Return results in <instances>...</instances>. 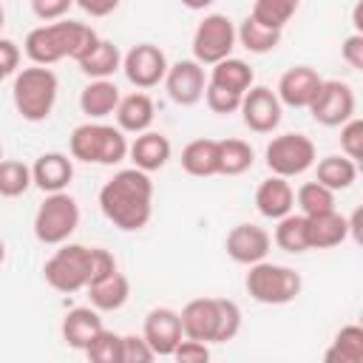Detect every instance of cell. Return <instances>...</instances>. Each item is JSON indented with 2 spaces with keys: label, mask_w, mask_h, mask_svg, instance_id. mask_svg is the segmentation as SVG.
Here are the masks:
<instances>
[{
  "label": "cell",
  "mask_w": 363,
  "mask_h": 363,
  "mask_svg": "<svg viewBox=\"0 0 363 363\" xmlns=\"http://www.w3.org/2000/svg\"><path fill=\"white\" fill-rule=\"evenodd\" d=\"M79 71L88 74L91 79H108L111 74H116L122 68V54L111 40H96L79 60H77Z\"/></svg>",
  "instance_id": "obj_25"
},
{
  "label": "cell",
  "mask_w": 363,
  "mask_h": 363,
  "mask_svg": "<svg viewBox=\"0 0 363 363\" xmlns=\"http://www.w3.org/2000/svg\"><path fill=\"white\" fill-rule=\"evenodd\" d=\"M354 179H357V164H354L349 156L332 153V156H323V159L318 162V176H315V182H320L323 187H329V190H335V193L352 187Z\"/></svg>",
  "instance_id": "obj_29"
},
{
  "label": "cell",
  "mask_w": 363,
  "mask_h": 363,
  "mask_svg": "<svg viewBox=\"0 0 363 363\" xmlns=\"http://www.w3.org/2000/svg\"><path fill=\"white\" fill-rule=\"evenodd\" d=\"M0 159H3V147H0Z\"/></svg>",
  "instance_id": "obj_51"
},
{
  "label": "cell",
  "mask_w": 363,
  "mask_h": 363,
  "mask_svg": "<svg viewBox=\"0 0 363 363\" xmlns=\"http://www.w3.org/2000/svg\"><path fill=\"white\" fill-rule=\"evenodd\" d=\"M255 207L264 218H284L286 213H292L295 207V190L289 187V182L284 176H269L258 184L255 190Z\"/></svg>",
  "instance_id": "obj_21"
},
{
  "label": "cell",
  "mask_w": 363,
  "mask_h": 363,
  "mask_svg": "<svg viewBox=\"0 0 363 363\" xmlns=\"http://www.w3.org/2000/svg\"><path fill=\"white\" fill-rule=\"evenodd\" d=\"M88 360L94 363H122V335L102 329L88 346H85Z\"/></svg>",
  "instance_id": "obj_37"
},
{
  "label": "cell",
  "mask_w": 363,
  "mask_h": 363,
  "mask_svg": "<svg viewBox=\"0 0 363 363\" xmlns=\"http://www.w3.org/2000/svg\"><path fill=\"white\" fill-rule=\"evenodd\" d=\"M11 99L17 113L26 122H43L51 116L54 102H57V74L48 65H31L23 68L14 77Z\"/></svg>",
  "instance_id": "obj_3"
},
{
  "label": "cell",
  "mask_w": 363,
  "mask_h": 363,
  "mask_svg": "<svg viewBox=\"0 0 363 363\" xmlns=\"http://www.w3.org/2000/svg\"><path fill=\"white\" fill-rule=\"evenodd\" d=\"M340 57H343V62H349L354 71H363V34H360V31H354V34H349V37L343 40Z\"/></svg>",
  "instance_id": "obj_44"
},
{
  "label": "cell",
  "mask_w": 363,
  "mask_h": 363,
  "mask_svg": "<svg viewBox=\"0 0 363 363\" xmlns=\"http://www.w3.org/2000/svg\"><path fill=\"white\" fill-rule=\"evenodd\" d=\"M79 224V204L65 190L48 193L34 216V235L40 244H65Z\"/></svg>",
  "instance_id": "obj_7"
},
{
  "label": "cell",
  "mask_w": 363,
  "mask_h": 363,
  "mask_svg": "<svg viewBox=\"0 0 363 363\" xmlns=\"http://www.w3.org/2000/svg\"><path fill=\"white\" fill-rule=\"evenodd\" d=\"M235 40L250 51V54H267L275 51L281 45V28H269L264 23H258L255 17H247L238 28H235Z\"/></svg>",
  "instance_id": "obj_30"
},
{
  "label": "cell",
  "mask_w": 363,
  "mask_h": 363,
  "mask_svg": "<svg viewBox=\"0 0 363 363\" xmlns=\"http://www.w3.org/2000/svg\"><path fill=\"white\" fill-rule=\"evenodd\" d=\"M204 85H207V77H204L201 62H196V60H179L176 65H167L164 88H167V96L176 105H184V108L187 105H196L204 96Z\"/></svg>",
  "instance_id": "obj_13"
},
{
  "label": "cell",
  "mask_w": 363,
  "mask_h": 363,
  "mask_svg": "<svg viewBox=\"0 0 363 363\" xmlns=\"http://www.w3.org/2000/svg\"><path fill=\"white\" fill-rule=\"evenodd\" d=\"M320 82H323V79L318 77L315 68H309V65H295V68H289V71L278 79L275 96L281 99V105H289V108H309V102L315 99Z\"/></svg>",
  "instance_id": "obj_16"
},
{
  "label": "cell",
  "mask_w": 363,
  "mask_h": 363,
  "mask_svg": "<svg viewBox=\"0 0 363 363\" xmlns=\"http://www.w3.org/2000/svg\"><path fill=\"white\" fill-rule=\"evenodd\" d=\"M68 147H71V159H79L88 164H119L128 156L125 130L102 122L77 125L71 130Z\"/></svg>",
  "instance_id": "obj_4"
},
{
  "label": "cell",
  "mask_w": 363,
  "mask_h": 363,
  "mask_svg": "<svg viewBox=\"0 0 363 363\" xmlns=\"http://www.w3.org/2000/svg\"><path fill=\"white\" fill-rule=\"evenodd\" d=\"M346 238H349V218L340 216L337 210L306 216V241H309V250H329V247L343 244Z\"/></svg>",
  "instance_id": "obj_18"
},
{
  "label": "cell",
  "mask_w": 363,
  "mask_h": 363,
  "mask_svg": "<svg viewBox=\"0 0 363 363\" xmlns=\"http://www.w3.org/2000/svg\"><path fill=\"white\" fill-rule=\"evenodd\" d=\"M275 244L284 250V252H306L309 250V241H306V216H295V213H286L284 218H278V227H275Z\"/></svg>",
  "instance_id": "obj_33"
},
{
  "label": "cell",
  "mask_w": 363,
  "mask_h": 363,
  "mask_svg": "<svg viewBox=\"0 0 363 363\" xmlns=\"http://www.w3.org/2000/svg\"><path fill=\"white\" fill-rule=\"evenodd\" d=\"M116 128L125 130V133H142L153 125V116H156V108H153V99L142 91H133L128 96H119V105H116Z\"/></svg>",
  "instance_id": "obj_23"
},
{
  "label": "cell",
  "mask_w": 363,
  "mask_h": 363,
  "mask_svg": "<svg viewBox=\"0 0 363 363\" xmlns=\"http://www.w3.org/2000/svg\"><path fill=\"white\" fill-rule=\"evenodd\" d=\"M85 289H88V298H91V306L94 309H99V312H116V309L125 306V301L130 295V281L119 269H113L105 278L88 284Z\"/></svg>",
  "instance_id": "obj_24"
},
{
  "label": "cell",
  "mask_w": 363,
  "mask_h": 363,
  "mask_svg": "<svg viewBox=\"0 0 363 363\" xmlns=\"http://www.w3.org/2000/svg\"><path fill=\"white\" fill-rule=\"evenodd\" d=\"M252 79H255V74H252V68H250L244 60L227 57V60H221V62L213 65L207 82H210V85H218V88H224V91H233V94H244V91L252 85Z\"/></svg>",
  "instance_id": "obj_28"
},
{
  "label": "cell",
  "mask_w": 363,
  "mask_h": 363,
  "mask_svg": "<svg viewBox=\"0 0 363 363\" xmlns=\"http://www.w3.org/2000/svg\"><path fill=\"white\" fill-rule=\"evenodd\" d=\"M227 255L235 261V264H258L267 258L269 247H272V238L264 227L258 224H235L230 233H227Z\"/></svg>",
  "instance_id": "obj_15"
},
{
  "label": "cell",
  "mask_w": 363,
  "mask_h": 363,
  "mask_svg": "<svg viewBox=\"0 0 363 363\" xmlns=\"http://www.w3.org/2000/svg\"><path fill=\"white\" fill-rule=\"evenodd\" d=\"M340 150L352 162L363 159V122L357 116H352L340 125Z\"/></svg>",
  "instance_id": "obj_39"
},
{
  "label": "cell",
  "mask_w": 363,
  "mask_h": 363,
  "mask_svg": "<svg viewBox=\"0 0 363 363\" xmlns=\"http://www.w3.org/2000/svg\"><path fill=\"white\" fill-rule=\"evenodd\" d=\"M96 31L77 20H51L45 26H37L26 34V57L34 65H54L65 57L79 60L94 43Z\"/></svg>",
  "instance_id": "obj_2"
},
{
  "label": "cell",
  "mask_w": 363,
  "mask_h": 363,
  "mask_svg": "<svg viewBox=\"0 0 363 363\" xmlns=\"http://www.w3.org/2000/svg\"><path fill=\"white\" fill-rule=\"evenodd\" d=\"M85 14H91V17H108V14H113L116 11V6H119V0H74Z\"/></svg>",
  "instance_id": "obj_46"
},
{
  "label": "cell",
  "mask_w": 363,
  "mask_h": 363,
  "mask_svg": "<svg viewBox=\"0 0 363 363\" xmlns=\"http://www.w3.org/2000/svg\"><path fill=\"white\" fill-rule=\"evenodd\" d=\"M295 201L301 207V216H315V213H326L335 210V190L323 187L320 182H306L298 187Z\"/></svg>",
  "instance_id": "obj_36"
},
{
  "label": "cell",
  "mask_w": 363,
  "mask_h": 363,
  "mask_svg": "<svg viewBox=\"0 0 363 363\" xmlns=\"http://www.w3.org/2000/svg\"><path fill=\"white\" fill-rule=\"evenodd\" d=\"M122 71L128 77L130 85L136 88H153L159 82H164V74H167V57L159 45L153 43H139L133 45L125 57H122Z\"/></svg>",
  "instance_id": "obj_11"
},
{
  "label": "cell",
  "mask_w": 363,
  "mask_h": 363,
  "mask_svg": "<svg viewBox=\"0 0 363 363\" xmlns=\"http://www.w3.org/2000/svg\"><path fill=\"white\" fill-rule=\"evenodd\" d=\"M244 286H247L252 301L267 303V306H281V303H289L301 295L303 281L292 267L258 261V264H250Z\"/></svg>",
  "instance_id": "obj_5"
},
{
  "label": "cell",
  "mask_w": 363,
  "mask_h": 363,
  "mask_svg": "<svg viewBox=\"0 0 363 363\" xmlns=\"http://www.w3.org/2000/svg\"><path fill=\"white\" fill-rule=\"evenodd\" d=\"M102 318H99V309L94 306H74L65 318H62V340L71 346V349H79L85 352V346L102 332Z\"/></svg>",
  "instance_id": "obj_22"
},
{
  "label": "cell",
  "mask_w": 363,
  "mask_h": 363,
  "mask_svg": "<svg viewBox=\"0 0 363 363\" xmlns=\"http://www.w3.org/2000/svg\"><path fill=\"white\" fill-rule=\"evenodd\" d=\"M3 77H6V74H3V71H0V82H3Z\"/></svg>",
  "instance_id": "obj_50"
},
{
  "label": "cell",
  "mask_w": 363,
  "mask_h": 363,
  "mask_svg": "<svg viewBox=\"0 0 363 363\" xmlns=\"http://www.w3.org/2000/svg\"><path fill=\"white\" fill-rule=\"evenodd\" d=\"M182 167L190 176H216L218 173V142L216 139H193L182 150Z\"/></svg>",
  "instance_id": "obj_27"
},
{
  "label": "cell",
  "mask_w": 363,
  "mask_h": 363,
  "mask_svg": "<svg viewBox=\"0 0 363 363\" xmlns=\"http://www.w3.org/2000/svg\"><path fill=\"white\" fill-rule=\"evenodd\" d=\"M3 23H6V14H3V6H0V28H3Z\"/></svg>",
  "instance_id": "obj_49"
},
{
  "label": "cell",
  "mask_w": 363,
  "mask_h": 363,
  "mask_svg": "<svg viewBox=\"0 0 363 363\" xmlns=\"http://www.w3.org/2000/svg\"><path fill=\"white\" fill-rule=\"evenodd\" d=\"M244 125L255 133H272L281 125V99L267 85H250L241 96Z\"/></svg>",
  "instance_id": "obj_12"
},
{
  "label": "cell",
  "mask_w": 363,
  "mask_h": 363,
  "mask_svg": "<svg viewBox=\"0 0 363 363\" xmlns=\"http://www.w3.org/2000/svg\"><path fill=\"white\" fill-rule=\"evenodd\" d=\"M298 6H301V0H255L250 17H255L258 23H264L269 28H281L284 31V26L292 20Z\"/></svg>",
  "instance_id": "obj_35"
},
{
  "label": "cell",
  "mask_w": 363,
  "mask_h": 363,
  "mask_svg": "<svg viewBox=\"0 0 363 363\" xmlns=\"http://www.w3.org/2000/svg\"><path fill=\"white\" fill-rule=\"evenodd\" d=\"M128 156H130L133 167H139L145 173L162 170L170 159V139L159 130H142V133H136L133 145H128Z\"/></svg>",
  "instance_id": "obj_19"
},
{
  "label": "cell",
  "mask_w": 363,
  "mask_h": 363,
  "mask_svg": "<svg viewBox=\"0 0 363 363\" xmlns=\"http://www.w3.org/2000/svg\"><path fill=\"white\" fill-rule=\"evenodd\" d=\"M315 164V145L303 133H281L267 145V167L272 176H301Z\"/></svg>",
  "instance_id": "obj_9"
},
{
  "label": "cell",
  "mask_w": 363,
  "mask_h": 363,
  "mask_svg": "<svg viewBox=\"0 0 363 363\" xmlns=\"http://www.w3.org/2000/svg\"><path fill=\"white\" fill-rule=\"evenodd\" d=\"M43 278L57 292H79L91 281V247L85 244H62L43 267Z\"/></svg>",
  "instance_id": "obj_6"
},
{
  "label": "cell",
  "mask_w": 363,
  "mask_h": 363,
  "mask_svg": "<svg viewBox=\"0 0 363 363\" xmlns=\"http://www.w3.org/2000/svg\"><path fill=\"white\" fill-rule=\"evenodd\" d=\"M255 153L250 142L244 139H221L218 142V173L224 176H241L252 167Z\"/></svg>",
  "instance_id": "obj_32"
},
{
  "label": "cell",
  "mask_w": 363,
  "mask_h": 363,
  "mask_svg": "<svg viewBox=\"0 0 363 363\" xmlns=\"http://www.w3.org/2000/svg\"><path fill=\"white\" fill-rule=\"evenodd\" d=\"M31 167L17 159H0V196L17 199L31 187Z\"/></svg>",
  "instance_id": "obj_34"
},
{
  "label": "cell",
  "mask_w": 363,
  "mask_h": 363,
  "mask_svg": "<svg viewBox=\"0 0 363 363\" xmlns=\"http://www.w3.org/2000/svg\"><path fill=\"white\" fill-rule=\"evenodd\" d=\"M216 0H182V6H187L190 11H201V9H207V6H213Z\"/></svg>",
  "instance_id": "obj_47"
},
{
  "label": "cell",
  "mask_w": 363,
  "mask_h": 363,
  "mask_svg": "<svg viewBox=\"0 0 363 363\" xmlns=\"http://www.w3.org/2000/svg\"><path fill=\"white\" fill-rule=\"evenodd\" d=\"M309 113L318 125L337 128L354 116V91L340 79H323L315 99L309 102Z\"/></svg>",
  "instance_id": "obj_10"
},
{
  "label": "cell",
  "mask_w": 363,
  "mask_h": 363,
  "mask_svg": "<svg viewBox=\"0 0 363 363\" xmlns=\"http://www.w3.org/2000/svg\"><path fill=\"white\" fill-rule=\"evenodd\" d=\"M156 354L142 335H122V363H150Z\"/></svg>",
  "instance_id": "obj_41"
},
{
  "label": "cell",
  "mask_w": 363,
  "mask_h": 363,
  "mask_svg": "<svg viewBox=\"0 0 363 363\" xmlns=\"http://www.w3.org/2000/svg\"><path fill=\"white\" fill-rule=\"evenodd\" d=\"M326 363H360L363 360V329L357 323L343 326L323 354Z\"/></svg>",
  "instance_id": "obj_31"
},
{
  "label": "cell",
  "mask_w": 363,
  "mask_h": 363,
  "mask_svg": "<svg viewBox=\"0 0 363 363\" xmlns=\"http://www.w3.org/2000/svg\"><path fill=\"white\" fill-rule=\"evenodd\" d=\"M241 96L244 94H233V91H224L218 85H204V102L213 113H235L241 108Z\"/></svg>",
  "instance_id": "obj_40"
},
{
  "label": "cell",
  "mask_w": 363,
  "mask_h": 363,
  "mask_svg": "<svg viewBox=\"0 0 363 363\" xmlns=\"http://www.w3.org/2000/svg\"><path fill=\"white\" fill-rule=\"evenodd\" d=\"M142 337L147 340V346L153 349L156 357H170L173 349H176V343L184 337V335H182L179 312L170 309V306H156V309H150L147 318H145Z\"/></svg>",
  "instance_id": "obj_14"
},
{
  "label": "cell",
  "mask_w": 363,
  "mask_h": 363,
  "mask_svg": "<svg viewBox=\"0 0 363 363\" xmlns=\"http://www.w3.org/2000/svg\"><path fill=\"white\" fill-rule=\"evenodd\" d=\"M3 261H6V244L0 241V264H3Z\"/></svg>",
  "instance_id": "obj_48"
},
{
  "label": "cell",
  "mask_w": 363,
  "mask_h": 363,
  "mask_svg": "<svg viewBox=\"0 0 363 363\" xmlns=\"http://www.w3.org/2000/svg\"><path fill=\"white\" fill-rule=\"evenodd\" d=\"M241 329V309L235 301L218 298V326H216V343H227Z\"/></svg>",
  "instance_id": "obj_38"
},
{
  "label": "cell",
  "mask_w": 363,
  "mask_h": 363,
  "mask_svg": "<svg viewBox=\"0 0 363 363\" xmlns=\"http://www.w3.org/2000/svg\"><path fill=\"white\" fill-rule=\"evenodd\" d=\"M99 210L105 213V218L125 230V233H136L150 221L153 213V182L145 170L139 167H128L113 173V179H108L99 190Z\"/></svg>",
  "instance_id": "obj_1"
},
{
  "label": "cell",
  "mask_w": 363,
  "mask_h": 363,
  "mask_svg": "<svg viewBox=\"0 0 363 363\" xmlns=\"http://www.w3.org/2000/svg\"><path fill=\"white\" fill-rule=\"evenodd\" d=\"M182 335L204 343H216V326H218V298H196L182 312Z\"/></svg>",
  "instance_id": "obj_17"
},
{
  "label": "cell",
  "mask_w": 363,
  "mask_h": 363,
  "mask_svg": "<svg viewBox=\"0 0 363 363\" xmlns=\"http://www.w3.org/2000/svg\"><path fill=\"white\" fill-rule=\"evenodd\" d=\"M74 179V162L65 153H43L34 164H31V182L43 190V193H60L71 184Z\"/></svg>",
  "instance_id": "obj_20"
},
{
  "label": "cell",
  "mask_w": 363,
  "mask_h": 363,
  "mask_svg": "<svg viewBox=\"0 0 363 363\" xmlns=\"http://www.w3.org/2000/svg\"><path fill=\"white\" fill-rule=\"evenodd\" d=\"M74 6V0H31V9L40 20L51 23V20H62L68 14V9Z\"/></svg>",
  "instance_id": "obj_43"
},
{
  "label": "cell",
  "mask_w": 363,
  "mask_h": 363,
  "mask_svg": "<svg viewBox=\"0 0 363 363\" xmlns=\"http://www.w3.org/2000/svg\"><path fill=\"white\" fill-rule=\"evenodd\" d=\"M17 65H20V48H17V43L0 40V71L9 77V74L17 71Z\"/></svg>",
  "instance_id": "obj_45"
},
{
  "label": "cell",
  "mask_w": 363,
  "mask_h": 363,
  "mask_svg": "<svg viewBox=\"0 0 363 363\" xmlns=\"http://www.w3.org/2000/svg\"><path fill=\"white\" fill-rule=\"evenodd\" d=\"M179 363H207L210 360V349L204 340H193V337H182L173 349V354Z\"/></svg>",
  "instance_id": "obj_42"
},
{
  "label": "cell",
  "mask_w": 363,
  "mask_h": 363,
  "mask_svg": "<svg viewBox=\"0 0 363 363\" xmlns=\"http://www.w3.org/2000/svg\"><path fill=\"white\" fill-rule=\"evenodd\" d=\"M119 105V88L111 79H91L79 94V108L91 119H102L113 113Z\"/></svg>",
  "instance_id": "obj_26"
},
{
  "label": "cell",
  "mask_w": 363,
  "mask_h": 363,
  "mask_svg": "<svg viewBox=\"0 0 363 363\" xmlns=\"http://www.w3.org/2000/svg\"><path fill=\"white\" fill-rule=\"evenodd\" d=\"M235 48V26L227 14H207L193 34V60L201 65H216L227 60Z\"/></svg>",
  "instance_id": "obj_8"
}]
</instances>
